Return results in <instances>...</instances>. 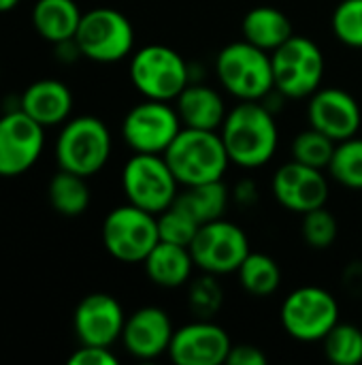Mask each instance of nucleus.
<instances>
[{
	"label": "nucleus",
	"instance_id": "nucleus-1",
	"mask_svg": "<svg viewBox=\"0 0 362 365\" xmlns=\"http://www.w3.org/2000/svg\"><path fill=\"white\" fill-rule=\"evenodd\" d=\"M220 137L230 165L241 169L265 167L280 143L277 122L260 101H239L237 107L228 109Z\"/></svg>",
	"mask_w": 362,
	"mask_h": 365
},
{
	"label": "nucleus",
	"instance_id": "nucleus-2",
	"mask_svg": "<svg viewBox=\"0 0 362 365\" xmlns=\"http://www.w3.org/2000/svg\"><path fill=\"white\" fill-rule=\"evenodd\" d=\"M181 186H196L222 180L230 158L220 130H201L183 126L162 154Z\"/></svg>",
	"mask_w": 362,
	"mask_h": 365
},
{
	"label": "nucleus",
	"instance_id": "nucleus-3",
	"mask_svg": "<svg viewBox=\"0 0 362 365\" xmlns=\"http://www.w3.org/2000/svg\"><path fill=\"white\" fill-rule=\"evenodd\" d=\"M222 88L239 101H262L275 92L271 53L243 41L228 43L215 58Z\"/></svg>",
	"mask_w": 362,
	"mask_h": 365
},
{
	"label": "nucleus",
	"instance_id": "nucleus-4",
	"mask_svg": "<svg viewBox=\"0 0 362 365\" xmlns=\"http://www.w3.org/2000/svg\"><path fill=\"white\" fill-rule=\"evenodd\" d=\"M111 148L107 124L94 115H79L62 124L53 152L60 169L90 178L109 163Z\"/></svg>",
	"mask_w": 362,
	"mask_h": 365
},
{
	"label": "nucleus",
	"instance_id": "nucleus-5",
	"mask_svg": "<svg viewBox=\"0 0 362 365\" xmlns=\"http://www.w3.org/2000/svg\"><path fill=\"white\" fill-rule=\"evenodd\" d=\"M130 81L143 98L175 101L190 83V68L179 51L169 45H145L130 58Z\"/></svg>",
	"mask_w": 362,
	"mask_h": 365
},
{
	"label": "nucleus",
	"instance_id": "nucleus-6",
	"mask_svg": "<svg viewBox=\"0 0 362 365\" xmlns=\"http://www.w3.org/2000/svg\"><path fill=\"white\" fill-rule=\"evenodd\" d=\"M275 92L286 98H309L320 86L326 60L316 41L292 34L271 53Z\"/></svg>",
	"mask_w": 362,
	"mask_h": 365
},
{
	"label": "nucleus",
	"instance_id": "nucleus-7",
	"mask_svg": "<svg viewBox=\"0 0 362 365\" xmlns=\"http://www.w3.org/2000/svg\"><path fill=\"white\" fill-rule=\"evenodd\" d=\"M75 43L83 58L98 64H113L130 56L134 47V28L122 11L96 6L81 15Z\"/></svg>",
	"mask_w": 362,
	"mask_h": 365
},
{
	"label": "nucleus",
	"instance_id": "nucleus-8",
	"mask_svg": "<svg viewBox=\"0 0 362 365\" xmlns=\"http://www.w3.org/2000/svg\"><path fill=\"white\" fill-rule=\"evenodd\" d=\"M158 242V216L132 203L111 210L102 220V246L115 261L143 263Z\"/></svg>",
	"mask_w": 362,
	"mask_h": 365
},
{
	"label": "nucleus",
	"instance_id": "nucleus-9",
	"mask_svg": "<svg viewBox=\"0 0 362 365\" xmlns=\"http://www.w3.org/2000/svg\"><path fill=\"white\" fill-rule=\"evenodd\" d=\"M179 182L173 175L169 163L162 154H134L122 171V190L126 201L160 214L173 205L179 195Z\"/></svg>",
	"mask_w": 362,
	"mask_h": 365
},
{
	"label": "nucleus",
	"instance_id": "nucleus-10",
	"mask_svg": "<svg viewBox=\"0 0 362 365\" xmlns=\"http://www.w3.org/2000/svg\"><path fill=\"white\" fill-rule=\"evenodd\" d=\"M284 331L299 342H322L339 323V304L322 287H299L282 304Z\"/></svg>",
	"mask_w": 362,
	"mask_h": 365
},
{
	"label": "nucleus",
	"instance_id": "nucleus-11",
	"mask_svg": "<svg viewBox=\"0 0 362 365\" xmlns=\"http://www.w3.org/2000/svg\"><path fill=\"white\" fill-rule=\"evenodd\" d=\"M194 265L213 276L237 274L250 250V240L245 231L224 218L201 225L198 233L190 244Z\"/></svg>",
	"mask_w": 362,
	"mask_h": 365
},
{
	"label": "nucleus",
	"instance_id": "nucleus-12",
	"mask_svg": "<svg viewBox=\"0 0 362 365\" xmlns=\"http://www.w3.org/2000/svg\"><path fill=\"white\" fill-rule=\"evenodd\" d=\"M183 128L179 113L166 101L145 98L122 122V137L134 154H164Z\"/></svg>",
	"mask_w": 362,
	"mask_h": 365
},
{
	"label": "nucleus",
	"instance_id": "nucleus-13",
	"mask_svg": "<svg viewBox=\"0 0 362 365\" xmlns=\"http://www.w3.org/2000/svg\"><path fill=\"white\" fill-rule=\"evenodd\" d=\"M45 148V128L21 109L0 115V178L30 171Z\"/></svg>",
	"mask_w": 362,
	"mask_h": 365
},
{
	"label": "nucleus",
	"instance_id": "nucleus-14",
	"mask_svg": "<svg viewBox=\"0 0 362 365\" xmlns=\"http://www.w3.org/2000/svg\"><path fill=\"white\" fill-rule=\"evenodd\" d=\"M233 349V340L224 327L207 319H196L175 329L169 357L177 365H222Z\"/></svg>",
	"mask_w": 362,
	"mask_h": 365
},
{
	"label": "nucleus",
	"instance_id": "nucleus-15",
	"mask_svg": "<svg viewBox=\"0 0 362 365\" xmlns=\"http://www.w3.org/2000/svg\"><path fill=\"white\" fill-rule=\"evenodd\" d=\"M271 188L282 207L301 216L326 205L331 192L329 180L322 169H314L297 160L284 163L275 171Z\"/></svg>",
	"mask_w": 362,
	"mask_h": 365
},
{
	"label": "nucleus",
	"instance_id": "nucleus-16",
	"mask_svg": "<svg viewBox=\"0 0 362 365\" xmlns=\"http://www.w3.org/2000/svg\"><path fill=\"white\" fill-rule=\"evenodd\" d=\"M126 314L122 304L109 293H92L83 297L73 314V329L81 344L113 346L122 340Z\"/></svg>",
	"mask_w": 362,
	"mask_h": 365
},
{
	"label": "nucleus",
	"instance_id": "nucleus-17",
	"mask_svg": "<svg viewBox=\"0 0 362 365\" xmlns=\"http://www.w3.org/2000/svg\"><path fill=\"white\" fill-rule=\"evenodd\" d=\"M307 120L309 126L339 143L358 133L362 111L358 101L350 92L341 88H318L309 96Z\"/></svg>",
	"mask_w": 362,
	"mask_h": 365
},
{
	"label": "nucleus",
	"instance_id": "nucleus-18",
	"mask_svg": "<svg viewBox=\"0 0 362 365\" xmlns=\"http://www.w3.org/2000/svg\"><path fill=\"white\" fill-rule=\"evenodd\" d=\"M173 334L175 327L171 317L158 306H145L126 317L122 344L134 359L149 361L169 353Z\"/></svg>",
	"mask_w": 362,
	"mask_h": 365
},
{
	"label": "nucleus",
	"instance_id": "nucleus-19",
	"mask_svg": "<svg viewBox=\"0 0 362 365\" xmlns=\"http://www.w3.org/2000/svg\"><path fill=\"white\" fill-rule=\"evenodd\" d=\"M19 109L43 128L60 126L70 118L73 92L66 83L58 79H38L23 90L19 98Z\"/></svg>",
	"mask_w": 362,
	"mask_h": 365
},
{
	"label": "nucleus",
	"instance_id": "nucleus-20",
	"mask_svg": "<svg viewBox=\"0 0 362 365\" xmlns=\"http://www.w3.org/2000/svg\"><path fill=\"white\" fill-rule=\"evenodd\" d=\"M175 109L183 126L201 130H220L228 113L222 94L203 83H188L175 98Z\"/></svg>",
	"mask_w": 362,
	"mask_h": 365
},
{
	"label": "nucleus",
	"instance_id": "nucleus-21",
	"mask_svg": "<svg viewBox=\"0 0 362 365\" xmlns=\"http://www.w3.org/2000/svg\"><path fill=\"white\" fill-rule=\"evenodd\" d=\"M147 278L162 289H179L192 280L194 259L188 246L158 242L143 261Z\"/></svg>",
	"mask_w": 362,
	"mask_h": 365
},
{
	"label": "nucleus",
	"instance_id": "nucleus-22",
	"mask_svg": "<svg viewBox=\"0 0 362 365\" xmlns=\"http://www.w3.org/2000/svg\"><path fill=\"white\" fill-rule=\"evenodd\" d=\"M243 38L269 53L282 47L292 34V21L275 6H254L245 13L241 24Z\"/></svg>",
	"mask_w": 362,
	"mask_h": 365
},
{
	"label": "nucleus",
	"instance_id": "nucleus-23",
	"mask_svg": "<svg viewBox=\"0 0 362 365\" xmlns=\"http://www.w3.org/2000/svg\"><path fill=\"white\" fill-rule=\"evenodd\" d=\"M81 15L83 13L75 0H36L32 9V26L41 38L58 45L75 38Z\"/></svg>",
	"mask_w": 362,
	"mask_h": 365
},
{
	"label": "nucleus",
	"instance_id": "nucleus-24",
	"mask_svg": "<svg viewBox=\"0 0 362 365\" xmlns=\"http://www.w3.org/2000/svg\"><path fill=\"white\" fill-rule=\"evenodd\" d=\"M177 201L201 222H211L218 218H224V212L230 201V192L222 180L186 186L183 192L177 195Z\"/></svg>",
	"mask_w": 362,
	"mask_h": 365
},
{
	"label": "nucleus",
	"instance_id": "nucleus-25",
	"mask_svg": "<svg viewBox=\"0 0 362 365\" xmlns=\"http://www.w3.org/2000/svg\"><path fill=\"white\" fill-rule=\"evenodd\" d=\"M51 207L66 218H77L90 207V186L83 175L60 169L47 188Z\"/></svg>",
	"mask_w": 362,
	"mask_h": 365
},
{
	"label": "nucleus",
	"instance_id": "nucleus-26",
	"mask_svg": "<svg viewBox=\"0 0 362 365\" xmlns=\"http://www.w3.org/2000/svg\"><path fill=\"white\" fill-rule=\"evenodd\" d=\"M239 284L254 297H269L282 284L280 263L265 252H250L237 269Z\"/></svg>",
	"mask_w": 362,
	"mask_h": 365
},
{
	"label": "nucleus",
	"instance_id": "nucleus-27",
	"mask_svg": "<svg viewBox=\"0 0 362 365\" xmlns=\"http://www.w3.org/2000/svg\"><path fill=\"white\" fill-rule=\"evenodd\" d=\"M326 171L337 184L350 190H362V137L354 135L339 141Z\"/></svg>",
	"mask_w": 362,
	"mask_h": 365
},
{
	"label": "nucleus",
	"instance_id": "nucleus-28",
	"mask_svg": "<svg viewBox=\"0 0 362 365\" xmlns=\"http://www.w3.org/2000/svg\"><path fill=\"white\" fill-rule=\"evenodd\" d=\"M329 361L337 365H356L362 361V331L352 323H337L322 340Z\"/></svg>",
	"mask_w": 362,
	"mask_h": 365
},
{
	"label": "nucleus",
	"instance_id": "nucleus-29",
	"mask_svg": "<svg viewBox=\"0 0 362 365\" xmlns=\"http://www.w3.org/2000/svg\"><path fill=\"white\" fill-rule=\"evenodd\" d=\"M224 306V289L213 274H205L188 282V308L196 319L213 321Z\"/></svg>",
	"mask_w": 362,
	"mask_h": 365
},
{
	"label": "nucleus",
	"instance_id": "nucleus-30",
	"mask_svg": "<svg viewBox=\"0 0 362 365\" xmlns=\"http://www.w3.org/2000/svg\"><path fill=\"white\" fill-rule=\"evenodd\" d=\"M337 141L326 137L324 133L309 126L307 130L299 133L292 141V160L303 163L314 169H329Z\"/></svg>",
	"mask_w": 362,
	"mask_h": 365
},
{
	"label": "nucleus",
	"instance_id": "nucleus-31",
	"mask_svg": "<svg viewBox=\"0 0 362 365\" xmlns=\"http://www.w3.org/2000/svg\"><path fill=\"white\" fill-rule=\"evenodd\" d=\"M198 229H201V222L177 199L173 201L171 207H166L164 212L158 214V233H160L162 242H171V244L190 248Z\"/></svg>",
	"mask_w": 362,
	"mask_h": 365
},
{
	"label": "nucleus",
	"instance_id": "nucleus-32",
	"mask_svg": "<svg viewBox=\"0 0 362 365\" xmlns=\"http://www.w3.org/2000/svg\"><path fill=\"white\" fill-rule=\"evenodd\" d=\"M301 235H303V242L314 250L331 248L335 244L337 235H339V225H337L335 214L329 212L326 205L303 214Z\"/></svg>",
	"mask_w": 362,
	"mask_h": 365
},
{
	"label": "nucleus",
	"instance_id": "nucleus-33",
	"mask_svg": "<svg viewBox=\"0 0 362 365\" xmlns=\"http://www.w3.org/2000/svg\"><path fill=\"white\" fill-rule=\"evenodd\" d=\"M331 26L339 43L362 49V0H341L333 11Z\"/></svg>",
	"mask_w": 362,
	"mask_h": 365
},
{
	"label": "nucleus",
	"instance_id": "nucleus-34",
	"mask_svg": "<svg viewBox=\"0 0 362 365\" xmlns=\"http://www.w3.org/2000/svg\"><path fill=\"white\" fill-rule=\"evenodd\" d=\"M117 357L111 353L109 346H87L81 344V349H77L70 357L68 365H115Z\"/></svg>",
	"mask_w": 362,
	"mask_h": 365
},
{
	"label": "nucleus",
	"instance_id": "nucleus-35",
	"mask_svg": "<svg viewBox=\"0 0 362 365\" xmlns=\"http://www.w3.org/2000/svg\"><path fill=\"white\" fill-rule=\"evenodd\" d=\"M228 365H265L267 364V355L262 353V349L254 346V344H233L228 357Z\"/></svg>",
	"mask_w": 362,
	"mask_h": 365
},
{
	"label": "nucleus",
	"instance_id": "nucleus-36",
	"mask_svg": "<svg viewBox=\"0 0 362 365\" xmlns=\"http://www.w3.org/2000/svg\"><path fill=\"white\" fill-rule=\"evenodd\" d=\"M237 199L243 201V203H252L256 201V190H254V184L252 182H243L237 186Z\"/></svg>",
	"mask_w": 362,
	"mask_h": 365
},
{
	"label": "nucleus",
	"instance_id": "nucleus-37",
	"mask_svg": "<svg viewBox=\"0 0 362 365\" xmlns=\"http://www.w3.org/2000/svg\"><path fill=\"white\" fill-rule=\"evenodd\" d=\"M19 4V0H0V13H9Z\"/></svg>",
	"mask_w": 362,
	"mask_h": 365
}]
</instances>
